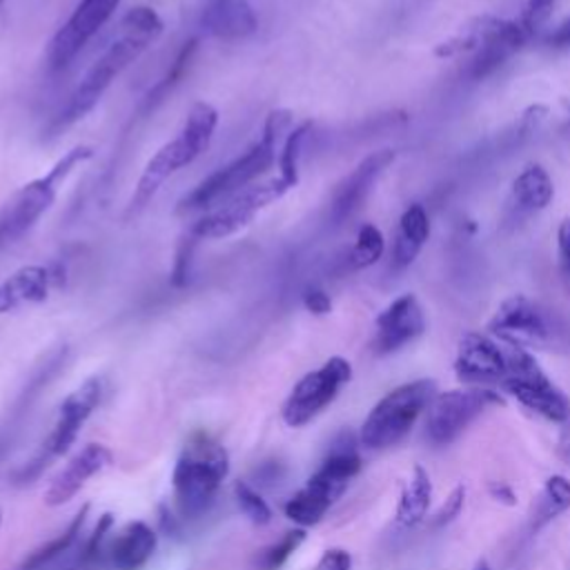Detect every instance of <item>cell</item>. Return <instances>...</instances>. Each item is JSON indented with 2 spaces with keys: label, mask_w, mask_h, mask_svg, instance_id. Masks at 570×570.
Listing matches in <instances>:
<instances>
[{
  "label": "cell",
  "mask_w": 570,
  "mask_h": 570,
  "mask_svg": "<svg viewBox=\"0 0 570 570\" xmlns=\"http://www.w3.org/2000/svg\"><path fill=\"white\" fill-rule=\"evenodd\" d=\"M163 32V21L152 8H134L121 21V37L106 50V54L90 68L79 83L68 106L54 121V132H61L77 121L86 119L110 90L117 77H121Z\"/></svg>",
  "instance_id": "1"
},
{
  "label": "cell",
  "mask_w": 570,
  "mask_h": 570,
  "mask_svg": "<svg viewBox=\"0 0 570 570\" xmlns=\"http://www.w3.org/2000/svg\"><path fill=\"white\" fill-rule=\"evenodd\" d=\"M492 337L501 343L541 350L552 354H570V317L523 294L506 299L488 323Z\"/></svg>",
  "instance_id": "2"
},
{
  "label": "cell",
  "mask_w": 570,
  "mask_h": 570,
  "mask_svg": "<svg viewBox=\"0 0 570 570\" xmlns=\"http://www.w3.org/2000/svg\"><path fill=\"white\" fill-rule=\"evenodd\" d=\"M290 126H292V112L272 110L266 121L261 141L252 146L243 157H239L237 161L221 168L219 172L208 177L203 183H199L186 199H181L177 208L179 214L208 210L217 206L221 199H230L237 192L250 188V183L259 179L266 170H270L272 163L277 161V146Z\"/></svg>",
  "instance_id": "3"
},
{
  "label": "cell",
  "mask_w": 570,
  "mask_h": 570,
  "mask_svg": "<svg viewBox=\"0 0 570 570\" xmlns=\"http://www.w3.org/2000/svg\"><path fill=\"white\" fill-rule=\"evenodd\" d=\"M217 126H219V114L210 103L201 101V103L192 106L181 134L177 139H172L170 143H166L148 161V166L137 183L134 197L128 206V214H126L128 219L141 214L172 174H177L181 168L190 166L194 159H199L210 148Z\"/></svg>",
  "instance_id": "4"
},
{
  "label": "cell",
  "mask_w": 570,
  "mask_h": 570,
  "mask_svg": "<svg viewBox=\"0 0 570 570\" xmlns=\"http://www.w3.org/2000/svg\"><path fill=\"white\" fill-rule=\"evenodd\" d=\"M230 472L228 450L206 432H194L186 443L172 474L174 499L183 517L206 514Z\"/></svg>",
  "instance_id": "5"
},
{
  "label": "cell",
  "mask_w": 570,
  "mask_h": 570,
  "mask_svg": "<svg viewBox=\"0 0 570 570\" xmlns=\"http://www.w3.org/2000/svg\"><path fill=\"white\" fill-rule=\"evenodd\" d=\"M437 394V383L432 379H417L392 388L381 397L368 412L359 441L370 450H383L397 446L412 430L417 419L428 410Z\"/></svg>",
  "instance_id": "6"
},
{
  "label": "cell",
  "mask_w": 570,
  "mask_h": 570,
  "mask_svg": "<svg viewBox=\"0 0 570 570\" xmlns=\"http://www.w3.org/2000/svg\"><path fill=\"white\" fill-rule=\"evenodd\" d=\"M92 157L94 150L90 146H77L46 177L23 186L0 212V248L19 241L26 232H30L57 201L61 183Z\"/></svg>",
  "instance_id": "7"
},
{
  "label": "cell",
  "mask_w": 570,
  "mask_h": 570,
  "mask_svg": "<svg viewBox=\"0 0 570 570\" xmlns=\"http://www.w3.org/2000/svg\"><path fill=\"white\" fill-rule=\"evenodd\" d=\"M503 348L508 374L501 381V388L526 410L561 426L563 430L570 428V397L548 379V374L528 350L508 343H503Z\"/></svg>",
  "instance_id": "8"
},
{
  "label": "cell",
  "mask_w": 570,
  "mask_h": 570,
  "mask_svg": "<svg viewBox=\"0 0 570 570\" xmlns=\"http://www.w3.org/2000/svg\"><path fill=\"white\" fill-rule=\"evenodd\" d=\"M103 397V381L99 377L88 379L81 388H77L63 403L59 410V419L54 430L48 434V439L43 441L41 450L32 457V461H28L17 474L14 481L19 486L32 483L34 479L41 477V472L61 454H66L70 450V446L77 441L83 423L90 419V414L99 408Z\"/></svg>",
  "instance_id": "9"
},
{
  "label": "cell",
  "mask_w": 570,
  "mask_h": 570,
  "mask_svg": "<svg viewBox=\"0 0 570 570\" xmlns=\"http://www.w3.org/2000/svg\"><path fill=\"white\" fill-rule=\"evenodd\" d=\"M503 403V397L490 388L470 386L437 392L426 410V439L432 446H450L488 408Z\"/></svg>",
  "instance_id": "10"
},
{
  "label": "cell",
  "mask_w": 570,
  "mask_h": 570,
  "mask_svg": "<svg viewBox=\"0 0 570 570\" xmlns=\"http://www.w3.org/2000/svg\"><path fill=\"white\" fill-rule=\"evenodd\" d=\"M352 379V366L343 357L328 359L319 370L308 372L283 403V421L290 428H303L317 419Z\"/></svg>",
  "instance_id": "11"
},
{
  "label": "cell",
  "mask_w": 570,
  "mask_h": 570,
  "mask_svg": "<svg viewBox=\"0 0 570 570\" xmlns=\"http://www.w3.org/2000/svg\"><path fill=\"white\" fill-rule=\"evenodd\" d=\"M286 192H290V186L281 177L270 179L259 186H250V188L237 192L234 197H230L228 203H223L221 208H217L214 212H210L201 221H197L192 226L190 234H194L197 239L232 237V234L241 232L243 228H248L259 217V212H263L270 203L279 201Z\"/></svg>",
  "instance_id": "12"
},
{
  "label": "cell",
  "mask_w": 570,
  "mask_h": 570,
  "mask_svg": "<svg viewBox=\"0 0 570 570\" xmlns=\"http://www.w3.org/2000/svg\"><path fill=\"white\" fill-rule=\"evenodd\" d=\"M479 46L468 63V77L472 81H483L494 70H499L508 57L521 50L530 39L519 26V21H506L494 17H481L470 23Z\"/></svg>",
  "instance_id": "13"
},
{
  "label": "cell",
  "mask_w": 570,
  "mask_h": 570,
  "mask_svg": "<svg viewBox=\"0 0 570 570\" xmlns=\"http://www.w3.org/2000/svg\"><path fill=\"white\" fill-rule=\"evenodd\" d=\"M121 0H81L74 14L52 39L48 59L54 70L70 66L77 54L101 32V28L114 17Z\"/></svg>",
  "instance_id": "14"
},
{
  "label": "cell",
  "mask_w": 570,
  "mask_h": 570,
  "mask_svg": "<svg viewBox=\"0 0 570 570\" xmlns=\"http://www.w3.org/2000/svg\"><path fill=\"white\" fill-rule=\"evenodd\" d=\"M454 374L468 386H492L506 379V348L481 332H466L457 346Z\"/></svg>",
  "instance_id": "15"
},
{
  "label": "cell",
  "mask_w": 570,
  "mask_h": 570,
  "mask_svg": "<svg viewBox=\"0 0 570 570\" xmlns=\"http://www.w3.org/2000/svg\"><path fill=\"white\" fill-rule=\"evenodd\" d=\"M426 332V314L414 294L394 299L374 321V354H392Z\"/></svg>",
  "instance_id": "16"
},
{
  "label": "cell",
  "mask_w": 570,
  "mask_h": 570,
  "mask_svg": "<svg viewBox=\"0 0 570 570\" xmlns=\"http://www.w3.org/2000/svg\"><path fill=\"white\" fill-rule=\"evenodd\" d=\"M394 161V150H381L363 159L350 177H346L332 197L330 203V219L334 226L346 223L368 199L372 186L383 174V170Z\"/></svg>",
  "instance_id": "17"
},
{
  "label": "cell",
  "mask_w": 570,
  "mask_h": 570,
  "mask_svg": "<svg viewBox=\"0 0 570 570\" xmlns=\"http://www.w3.org/2000/svg\"><path fill=\"white\" fill-rule=\"evenodd\" d=\"M114 461V454L103 443H90L86 446L72 461L52 479L50 488L46 490V503L52 508H59L68 501H72L81 488L92 479L94 474L110 468Z\"/></svg>",
  "instance_id": "18"
},
{
  "label": "cell",
  "mask_w": 570,
  "mask_h": 570,
  "mask_svg": "<svg viewBox=\"0 0 570 570\" xmlns=\"http://www.w3.org/2000/svg\"><path fill=\"white\" fill-rule=\"evenodd\" d=\"M61 277L46 266H26L0 283V314L19 310L28 303H43L50 297V288Z\"/></svg>",
  "instance_id": "19"
},
{
  "label": "cell",
  "mask_w": 570,
  "mask_h": 570,
  "mask_svg": "<svg viewBox=\"0 0 570 570\" xmlns=\"http://www.w3.org/2000/svg\"><path fill=\"white\" fill-rule=\"evenodd\" d=\"M201 26L208 34L217 39H246L257 32V17L254 10L246 0H212L206 8Z\"/></svg>",
  "instance_id": "20"
},
{
  "label": "cell",
  "mask_w": 570,
  "mask_h": 570,
  "mask_svg": "<svg viewBox=\"0 0 570 570\" xmlns=\"http://www.w3.org/2000/svg\"><path fill=\"white\" fill-rule=\"evenodd\" d=\"M159 534L146 521L128 523L117 537L110 559L117 570H141L157 550Z\"/></svg>",
  "instance_id": "21"
},
{
  "label": "cell",
  "mask_w": 570,
  "mask_h": 570,
  "mask_svg": "<svg viewBox=\"0 0 570 570\" xmlns=\"http://www.w3.org/2000/svg\"><path fill=\"white\" fill-rule=\"evenodd\" d=\"M552 197H554L552 179L537 163L526 166L512 181V208H517L521 214L546 210Z\"/></svg>",
  "instance_id": "22"
},
{
  "label": "cell",
  "mask_w": 570,
  "mask_h": 570,
  "mask_svg": "<svg viewBox=\"0 0 570 570\" xmlns=\"http://www.w3.org/2000/svg\"><path fill=\"white\" fill-rule=\"evenodd\" d=\"M428 237H430L428 214L419 203H414L401 214V221H399L394 250H392L394 268H399V270L408 268L419 257Z\"/></svg>",
  "instance_id": "23"
},
{
  "label": "cell",
  "mask_w": 570,
  "mask_h": 570,
  "mask_svg": "<svg viewBox=\"0 0 570 570\" xmlns=\"http://www.w3.org/2000/svg\"><path fill=\"white\" fill-rule=\"evenodd\" d=\"M430 501H432L430 474L421 463H417L412 470V477L406 483V488L399 497V503H397V512H394L397 526L417 528L419 523H423L428 517Z\"/></svg>",
  "instance_id": "24"
},
{
  "label": "cell",
  "mask_w": 570,
  "mask_h": 570,
  "mask_svg": "<svg viewBox=\"0 0 570 570\" xmlns=\"http://www.w3.org/2000/svg\"><path fill=\"white\" fill-rule=\"evenodd\" d=\"M334 501L337 499L323 486L308 479V483L286 501L283 512L290 521L299 523L301 528H308V526H317L326 517V512L332 508Z\"/></svg>",
  "instance_id": "25"
},
{
  "label": "cell",
  "mask_w": 570,
  "mask_h": 570,
  "mask_svg": "<svg viewBox=\"0 0 570 570\" xmlns=\"http://www.w3.org/2000/svg\"><path fill=\"white\" fill-rule=\"evenodd\" d=\"M566 510H570V479L563 474H552L546 479L541 494L532 503L530 532H539Z\"/></svg>",
  "instance_id": "26"
},
{
  "label": "cell",
  "mask_w": 570,
  "mask_h": 570,
  "mask_svg": "<svg viewBox=\"0 0 570 570\" xmlns=\"http://www.w3.org/2000/svg\"><path fill=\"white\" fill-rule=\"evenodd\" d=\"M88 512H90V503H86V506L77 512L74 521L70 523V528H68L63 534L54 537L50 543H46V546L37 548L34 552H30V557L23 561V570H39V568H43L48 561H52V559H57L59 554L68 552V550L72 548V543L77 541V537L81 534V528H83V523H86Z\"/></svg>",
  "instance_id": "27"
},
{
  "label": "cell",
  "mask_w": 570,
  "mask_h": 570,
  "mask_svg": "<svg viewBox=\"0 0 570 570\" xmlns=\"http://www.w3.org/2000/svg\"><path fill=\"white\" fill-rule=\"evenodd\" d=\"M310 130H312L310 121H306L303 126L292 130L283 143L281 154H279V168H281L279 177L290 186V190L299 186V161H301V150H303V143H306Z\"/></svg>",
  "instance_id": "28"
},
{
  "label": "cell",
  "mask_w": 570,
  "mask_h": 570,
  "mask_svg": "<svg viewBox=\"0 0 570 570\" xmlns=\"http://www.w3.org/2000/svg\"><path fill=\"white\" fill-rule=\"evenodd\" d=\"M194 52H197V41H190V43L183 46V50L179 52L177 61H174L172 68L168 70L166 79L148 94V101H146V108H148V110L157 108V106L181 83V79H183L186 72L190 70V63H192V59H194Z\"/></svg>",
  "instance_id": "29"
},
{
  "label": "cell",
  "mask_w": 570,
  "mask_h": 570,
  "mask_svg": "<svg viewBox=\"0 0 570 570\" xmlns=\"http://www.w3.org/2000/svg\"><path fill=\"white\" fill-rule=\"evenodd\" d=\"M386 252V241H383V234L377 226L372 223H366L361 230H359V237H357V243L352 248V266L357 270H363V268H370L374 266Z\"/></svg>",
  "instance_id": "30"
},
{
  "label": "cell",
  "mask_w": 570,
  "mask_h": 570,
  "mask_svg": "<svg viewBox=\"0 0 570 570\" xmlns=\"http://www.w3.org/2000/svg\"><path fill=\"white\" fill-rule=\"evenodd\" d=\"M306 541V530L303 528H297V530H290L283 534L281 541L268 546L261 557H259V568L261 570H279L297 550L299 546Z\"/></svg>",
  "instance_id": "31"
},
{
  "label": "cell",
  "mask_w": 570,
  "mask_h": 570,
  "mask_svg": "<svg viewBox=\"0 0 570 570\" xmlns=\"http://www.w3.org/2000/svg\"><path fill=\"white\" fill-rule=\"evenodd\" d=\"M234 494H237V503L241 508V512L254 523V526H266L272 521V510L268 506V501L259 494V490H254L248 481H237L234 486Z\"/></svg>",
  "instance_id": "32"
},
{
  "label": "cell",
  "mask_w": 570,
  "mask_h": 570,
  "mask_svg": "<svg viewBox=\"0 0 570 570\" xmlns=\"http://www.w3.org/2000/svg\"><path fill=\"white\" fill-rule=\"evenodd\" d=\"M552 6H554L552 0H526V10L521 14L519 26L528 34V39H532L548 23L552 14Z\"/></svg>",
  "instance_id": "33"
},
{
  "label": "cell",
  "mask_w": 570,
  "mask_h": 570,
  "mask_svg": "<svg viewBox=\"0 0 570 570\" xmlns=\"http://www.w3.org/2000/svg\"><path fill=\"white\" fill-rule=\"evenodd\" d=\"M466 486L463 483H459V486H454L452 490H450V494L446 497V501L439 506V510L432 514V526L434 528H443V526H448V523H452L459 514H461V510H463V503H466Z\"/></svg>",
  "instance_id": "34"
},
{
  "label": "cell",
  "mask_w": 570,
  "mask_h": 570,
  "mask_svg": "<svg viewBox=\"0 0 570 570\" xmlns=\"http://www.w3.org/2000/svg\"><path fill=\"white\" fill-rule=\"evenodd\" d=\"M112 526H114V514H112V512H106V514L99 517V523H97L94 532L90 534V539H88V543H86V548H83V552H81V561H79L81 566H92V563L99 559L103 539H106V534L112 530Z\"/></svg>",
  "instance_id": "35"
},
{
  "label": "cell",
  "mask_w": 570,
  "mask_h": 570,
  "mask_svg": "<svg viewBox=\"0 0 570 570\" xmlns=\"http://www.w3.org/2000/svg\"><path fill=\"white\" fill-rule=\"evenodd\" d=\"M477 46H479V39H477V34H474V30L468 26L461 34H457V37H452V39L439 43V46L434 48V57H437V59H452V57H459V54H463V52H474Z\"/></svg>",
  "instance_id": "36"
},
{
  "label": "cell",
  "mask_w": 570,
  "mask_h": 570,
  "mask_svg": "<svg viewBox=\"0 0 570 570\" xmlns=\"http://www.w3.org/2000/svg\"><path fill=\"white\" fill-rule=\"evenodd\" d=\"M194 246H197V237L190 234L179 243L177 250V261H174V270H172V283L177 288L188 286L190 281V270H192V254H194Z\"/></svg>",
  "instance_id": "37"
},
{
  "label": "cell",
  "mask_w": 570,
  "mask_h": 570,
  "mask_svg": "<svg viewBox=\"0 0 570 570\" xmlns=\"http://www.w3.org/2000/svg\"><path fill=\"white\" fill-rule=\"evenodd\" d=\"M557 257L563 279L570 283V219H563L557 230Z\"/></svg>",
  "instance_id": "38"
},
{
  "label": "cell",
  "mask_w": 570,
  "mask_h": 570,
  "mask_svg": "<svg viewBox=\"0 0 570 570\" xmlns=\"http://www.w3.org/2000/svg\"><path fill=\"white\" fill-rule=\"evenodd\" d=\"M352 568V554L343 548H330L321 554L314 570H350Z\"/></svg>",
  "instance_id": "39"
},
{
  "label": "cell",
  "mask_w": 570,
  "mask_h": 570,
  "mask_svg": "<svg viewBox=\"0 0 570 570\" xmlns=\"http://www.w3.org/2000/svg\"><path fill=\"white\" fill-rule=\"evenodd\" d=\"M303 306H306L308 312L319 314V317H323V314H328L332 310L330 297L323 290H317V288H312V290H308L303 294Z\"/></svg>",
  "instance_id": "40"
},
{
  "label": "cell",
  "mask_w": 570,
  "mask_h": 570,
  "mask_svg": "<svg viewBox=\"0 0 570 570\" xmlns=\"http://www.w3.org/2000/svg\"><path fill=\"white\" fill-rule=\"evenodd\" d=\"M546 117H548V108H546V106H530V108L523 112L521 121H519L521 132H534V130L546 121Z\"/></svg>",
  "instance_id": "41"
},
{
  "label": "cell",
  "mask_w": 570,
  "mask_h": 570,
  "mask_svg": "<svg viewBox=\"0 0 570 570\" xmlns=\"http://www.w3.org/2000/svg\"><path fill=\"white\" fill-rule=\"evenodd\" d=\"M159 523H161L163 534H168V537H179L181 534L179 517H174V512L166 503H161V508H159Z\"/></svg>",
  "instance_id": "42"
},
{
  "label": "cell",
  "mask_w": 570,
  "mask_h": 570,
  "mask_svg": "<svg viewBox=\"0 0 570 570\" xmlns=\"http://www.w3.org/2000/svg\"><path fill=\"white\" fill-rule=\"evenodd\" d=\"M546 43L554 50H568L570 48V19H566L559 28H554L548 37Z\"/></svg>",
  "instance_id": "43"
},
{
  "label": "cell",
  "mask_w": 570,
  "mask_h": 570,
  "mask_svg": "<svg viewBox=\"0 0 570 570\" xmlns=\"http://www.w3.org/2000/svg\"><path fill=\"white\" fill-rule=\"evenodd\" d=\"M488 492L494 501L503 503V506H514L517 503V492L512 490V486L503 483V481H494L488 486Z\"/></svg>",
  "instance_id": "44"
},
{
  "label": "cell",
  "mask_w": 570,
  "mask_h": 570,
  "mask_svg": "<svg viewBox=\"0 0 570 570\" xmlns=\"http://www.w3.org/2000/svg\"><path fill=\"white\" fill-rule=\"evenodd\" d=\"M257 474H259V479H261L263 483H272V481H279V479H281L283 470H281L279 463L268 461V463H263V466L257 470Z\"/></svg>",
  "instance_id": "45"
},
{
  "label": "cell",
  "mask_w": 570,
  "mask_h": 570,
  "mask_svg": "<svg viewBox=\"0 0 570 570\" xmlns=\"http://www.w3.org/2000/svg\"><path fill=\"white\" fill-rule=\"evenodd\" d=\"M557 454H559V459H563V461L570 466V428L563 430L561 441H559V446H557Z\"/></svg>",
  "instance_id": "46"
},
{
  "label": "cell",
  "mask_w": 570,
  "mask_h": 570,
  "mask_svg": "<svg viewBox=\"0 0 570 570\" xmlns=\"http://www.w3.org/2000/svg\"><path fill=\"white\" fill-rule=\"evenodd\" d=\"M472 570H492V566H490L488 559H477V563L472 566Z\"/></svg>",
  "instance_id": "47"
},
{
  "label": "cell",
  "mask_w": 570,
  "mask_h": 570,
  "mask_svg": "<svg viewBox=\"0 0 570 570\" xmlns=\"http://www.w3.org/2000/svg\"><path fill=\"white\" fill-rule=\"evenodd\" d=\"M0 526H3V510H0Z\"/></svg>",
  "instance_id": "48"
},
{
  "label": "cell",
  "mask_w": 570,
  "mask_h": 570,
  "mask_svg": "<svg viewBox=\"0 0 570 570\" xmlns=\"http://www.w3.org/2000/svg\"><path fill=\"white\" fill-rule=\"evenodd\" d=\"M0 6H3V0H0Z\"/></svg>",
  "instance_id": "49"
},
{
  "label": "cell",
  "mask_w": 570,
  "mask_h": 570,
  "mask_svg": "<svg viewBox=\"0 0 570 570\" xmlns=\"http://www.w3.org/2000/svg\"><path fill=\"white\" fill-rule=\"evenodd\" d=\"M568 110H570V106H568Z\"/></svg>",
  "instance_id": "50"
}]
</instances>
